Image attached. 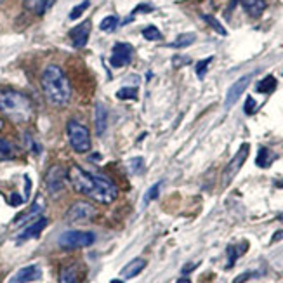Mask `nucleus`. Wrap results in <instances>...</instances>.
I'll return each instance as SVG.
<instances>
[{
	"instance_id": "obj_1",
	"label": "nucleus",
	"mask_w": 283,
	"mask_h": 283,
	"mask_svg": "<svg viewBox=\"0 0 283 283\" xmlns=\"http://www.w3.org/2000/svg\"><path fill=\"white\" fill-rule=\"evenodd\" d=\"M68 181L77 193L85 194L99 203H111L118 197V188L110 178L101 174H91L78 165H72L68 169Z\"/></svg>"
},
{
	"instance_id": "obj_2",
	"label": "nucleus",
	"mask_w": 283,
	"mask_h": 283,
	"mask_svg": "<svg viewBox=\"0 0 283 283\" xmlns=\"http://www.w3.org/2000/svg\"><path fill=\"white\" fill-rule=\"evenodd\" d=\"M42 91L50 104L63 108L72 99V83H69L66 73L58 64H49L42 72Z\"/></svg>"
},
{
	"instance_id": "obj_3",
	"label": "nucleus",
	"mask_w": 283,
	"mask_h": 283,
	"mask_svg": "<svg viewBox=\"0 0 283 283\" xmlns=\"http://www.w3.org/2000/svg\"><path fill=\"white\" fill-rule=\"evenodd\" d=\"M0 113L16 123H26L35 115L33 101L20 91L0 89Z\"/></svg>"
},
{
	"instance_id": "obj_4",
	"label": "nucleus",
	"mask_w": 283,
	"mask_h": 283,
	"mask_svg": "<svg viewBox=\"0 0 283 283\" xmlns=\"http://www.w3.org/2000/svg\"><path fill=\"white\" fill-rule=\"evenodd\" d=\"M66 136H68L69 145H72V148L77 153H87L92 148L89 129L78 122V120L72 118L66 123Z\"/></svg>"
},
{
	"instance_id": "obj_5",
	"label": "nucleus",
	"mask_w": 283,
	"mask_h": 283,
	"mask_svg": "<svg viewBox=\"0 0 283 283\" xmlns=\"http://www.w3.org/2000/svg\"><path fill=\"white\" fill-rule=\"evenodd\" d=\"M96 216H97V210L91 202L78 200L69 205L64 217H66L68 224H87V222H91Z\"/></svg>"
},
{
	"instance_id": "obj_6",
	"label": "nucleus",
	"mask_w": 283,
	"mask_h": 283,
	"mask_svg": "<svg viewBox=\"0 0 283 283\" xmlns=\"http://www.w3.org/2000/svg\"><path fill=\"white\" fill-rule=\"evenodd\" d=\"M96 242V235L92 231H78V229H72L66 231L59 236V247L73 250V249H85L91 247L92 243Z\"/></svg>"
},
{
	"instance_id": "obj_7",
	"label": "nucleus",
	"mask_w": 283,
	"mask_h": 283,
	"mask_svg": "<svg viewBox=\"0 0 283 283\" xmlns=\"http://www.w3.org/2000/svg\"><path fill=\"white\" fill-rule=\"evenodd\" d=\"M249 153H250V145H249V143H243V145L240 146V150L236 151V155L233 156V158H231L229 164L226 165L224 172H222V179H221L222 188L229 186L231 181L236 178V174H238L240 169L243 167L245 160L249 158Z\"/></svg>"
},
{
	"instance_id": "obj_8",
	"label": "nucleus",
	"mask_w": 283,
	"mask_h": 283,
	"mask_svg": "<svg viewBox=\"0 0 283 283\" xmlns=\"http://www.w3.org/2000/svg\"><path fill=\"white\" fill-rule=\"evenodd\" d=\"M68 179V170L63 165H52L45 174V188H47L49 194L58 197L64 191V184Z\"/></svg>"
},
{
	"instance_id": "obj_9",
	"label": "nucleus",
	"mask_w": 283,
	"mask_h": 283,
	"mask_svg": "<svg viewBox=\"0 0 283 283\" xmlns=\"http://www.w3.org/2000/svg\"><path fill=\"white\" fill-rule=\"evenodd\" d=\"M132 54H134V49H132L131 44H125V42L115 44L113 50H111V58H110L111 66L123 68V66H127V64H131Z\"/></svg>"
},
{
	"instance_id": "obj_10",
	"label": "nucleus",
	"mask_w": 283,
	"mask_h": 283,
	"mask_svg": "<svg viewBox=\"0 0 283 283\" xmlns=\"http://www.w3.org/2000/svg\"><path fill=\"white\" fill-rule=\"evenodd\" d=\"M250 78H252V73L250 75H245L242 78H238L233 85L229 87V91H228V94H226V99H224V108L226 110H229L231 106H233L236 101L242 97V94L245 92V89L249 87V83H250Z\"/></svg>"
},
{
	"instance_id": "obj_11",
	"label": "nucleus",
	"mask_w": 283,
	"mask_h": 283,
	"mask_svg": "<svg viewBox=\"0 0 283 283\" xmlns=\"http://www.w3.org/2000/svg\"><path fill=\"white\" fill-rule=\"evenodd\" d=\"M42 278V270L40 266H37V264H30V266H25L21 268L20 271L14 275L9 283H31V281H37Z\"/></svg>"
},
{
	"instance_id": "obj_12",
	"label": "nucleus",
	"mask_w": 283,
	"mask_h": 283,
	"mask_svg": "<svg viewBox=\"0 0 283 283\" xmlns=\"http://www.w3.org/2000/svg\"><path fill=\"white\" fill-rule=\"evenodd\" d=\"M91 21H83L80 23L78 26L73 28L72 31H69V39H72L73 45H75L77 49H82L87 45V42H89V35H91Z\"/></svg>"
},
{
	"instance_id": "obj_13",
	"label": "nucleus",
	"mask_w": 283,
	"mask_h": 283,
	"mask_svg": "<svg viewBox=\"0 0 283 283\" xmlns=\"http://www.w3.org/2000/svg\"><path fill=\"white\" fill-rule=\"evenodd\" d=\"M47 222L49 221L45 219V217H39V219H35L30 226H28V228H25L21 231V235L17 236V240H20V242H25V240L37 238V236H39L42 231H44L45 226H47Z\"/></svg>"
},
{
	"instance_id": "obj_14",
	"label": "nucleus",
	"mask_w": 283,
	"mask_h": 283,
	"mask_svg": "<svg viewBox=\"0 0 283 283\" xmlns=\"http://www.w3.org/2000/svg\"><path fill=\"white\" fill-rule=\"evenodd\" d=\"M94 127L97 136H103L108 127V111L101 103H96L94 108Z\"/></svg>"
},
{
	"instance_id": "obj_15",
	"label": "nucleus",
	"mask_w": 283,
	"mask_h": 283,
	"mask_svg": "<svg viewBox=\"0 0 283 283\" xmlns=\"http://www.w3.org/2000/svg\"><path fill=\"white\" fill-rule=\"evenodd\" d=\"M146 259H143V257H136V259H132L131 262L127 264V266L123 268L122 273H120V276L123 278V280H131V278L134 276H137L139 273H141L143 270L146 268Z\"/></svg>"
},
{
	"instance_id": "obj_16",
	"label": "nucleus",
	"mask_w": 283,
	"mask_h": 283,
	"mask_svg": "<svg viewBox=\"0 0 283 283\" xmlns=\"http://www.w3.org/2000/svg\"><path fill=\"white\" fill-rule=\"evenodd\" d=\"M80 281V270L78 264H68L59 271V283H78Z\"/></svg>"
},
{
	"instance_id": "obj_17",
	"label": "nucleus",
	"mask_w": 283,
	"mask_h": 283,
	"mask_svg": "<svg viewBox=\"0 0 283 283\" xmlns=\"http://www.w3.org/2000/svg\"><path fill=\"white\" fill-rule=\"evenodd\" d=\"M266 0H242V7L250 17H259L266 11Z\"/></svg>"
},
{
	"instance_id": "obj_18",
	"label": "nucleus",
	"mask_w": 283,
	"mask_h": 283,
	"mask_svg": "<svg viewBox=\"0 0 283 283\" xmlns=\"http://www.w3.org/2000/svg\"><path fill=\"white\" fill-rule=\"evenodd\" d=\"M56 0H25V7L37 16H42L54 6Z\"/></svg>"
},
{
	"instance_id": "obj_19",
	"label": "nucleus",
	"mask_w": 283,
	"mask_h": 283,
	"mask_svg": "<svg viewBox=\"0 0 283 283\" xmlns=\"http://www.w3.org/2000/svg\"><path fill=\"white\" fill-rule=\"evenodd\" d=\"M42 210H44V202H42V198L39 197V198H37V200H35L33 205L30 207V210H26L25 214L17 216V217H16V221H14V222H16V224H25V222H28L30 219H33V217L39 216Z\"/></svg>"
},
{
	"instance_id": "obj_20",
	"label": "nucleus",
	"mask_w": 283,
	"mask_h": 283,
	"mask_svg": "<svg viewBox=\"0 0 283 283\" xmlns=\"http://www.w3.org/2000/svg\"><path fill=\"white\" fill-rule=\"evenodd\" d=\"M247 249H249V243L247 242H242L240 245H229L228 247V268H233L235 266V262H236V259H238L240 256H243L245 252H247Z\"/></svg>"
},
{
	"instance_id": "obj_21",
	"label": "nucleus",
	"mask_w": 283,
	"mask_h": 283,
	"mask_svg": "<svg viewBox=\"0 0 283 283\" xmlns=\"http://www.w3.org/2000/svg\"><path fill=\"white\" fill-rule=\"evenodd\" d=\"M275 89H276V78L273 75H268L257 83V92H261V94H271Z\"/></svg>"
},
{
	"instance_id": "obj_22",
	"label": "nucleus",
	"mask_w": 283,
	"mask_h": 283,
	"mask_svg": "<svg viewBox=\"0 0 283 283\" xmlns=\"http://www.w3.org/2000/svg\"><path fill=\"white\" fill-rule=\"evenodd\" d=\"M194 39H197V37H194L193 33H183V35H179L178 39L172 42V44H170V47H175V49L188 47V45L193 44Z\"/></svg>"
},
{
	"instance_id": "obj_23",
	"label": "nucleus",
	"mask_w": 283,
	"mask_h": 283,
	"mask_svg": "<svg viewBox=\"0 0 283 283\" xmlns=\"http://www.w3.org/2000/svg\"><path fill=\"white\" fill-rule=\"evenodd\" d=\"M256 164H257V167H261V169H266V167H270L271 155H270V150H268V148H259Z\"/></svg>"
},
{
	"instance_id": "obj_24",
	"label": "nucleus",
	"mask_w": 283,
	"mask_h": 283,
	"mask_svg": "<svg viewBox=\"0 0 283 283\" xmlns=\"http://www.w3.org/2000/svg\"><path fill=\"white\" fill-rule=\"evenodd\" d=\"M14 156V148L9 141L6 139H0V162L2 160H7V158H12Z\"/></svg>"
},
{
	"instance_id": "obj_25",
	"label": "nucleus",
	"mask_w": 283,
	"mask_h": 283,
	"mask_svg": "<svg viewBox=\"0 0 283 283\" xmlns=\"http://www.w3.org/2000/svg\"><path fill=\"white\" fill-rule=\"evenodd\" d=\"M118 26V17L117 16H108V17H104L103 21H101V25H99V28L103 31H113L115 28Z\"/></svg>"
},
{
	"instance_id": "obj_26",
	"label": "nucleus",
	"mask_w": 283,
	"mask_h": 283,
	"mask_svg": "<svg viewBox=\"0 0 283 283\" xmlns=\"http://www.w3.org/2000/svg\"><path fill=\"white\" fill-rule=\"evenodd\" d=\"M203 20H205V21L208 23V25H210L212 28H214V30H216L219 35H222V37H226V35H228V31H226V28L222 26L221 23L217 21L214 16H208V14H205V16H203Z\"/></svg>"
},
{
	"instance_id": "obj_27",
	"label": "nucleus",
	"mask_w": 283,
	"mask_h": 283,
	"mask_svg": "<svg viewBox=\"0 0 283 283\" xmlns=\"http://www.w3.org/2000/svg\"><path fill=\"white\" fill-rule=\"evenodd\" d=\"M143 37H145L146 40H151V42H156L162 39V33L160 30L156 26H148L143 30Z\"/></svg>"
},
{
	"instance_id": "obj_28",
	"label": "nucleus",
	"mask_w": 283,
	"mask_h": 283,
	"mask_svg": "<svg viewBox=\"0 0 283 283\" xmlns=\"http://www.w3.org/2000/svg\"><path fill=\"white\" fill-rule=\"evenodd\" d=\"M118 99H136L137 97V89L136 87H123L117 92Z\"/></svg>"
},
{
	"instance_id": "obj_29",
	"label": "nucleus",
	"mask_w": 283,
	"mask_h": 283,
	"mask_svg": "<svg viewBox=\"0 0 283 283\" xmlns=\"http://www.w3.org/2000/svg\"><path fill=\"white\" fill-rule=\"evenodd\" d=\"M160 188H162V183H156V184H153V186L148 189L146 194H145V203H150L153 202L155 198H158V193H160Z\"/></svg>"
},
{
	"instance_id": "obj_30",
	"label": "nucleus",
	"mask_w": 283,
	"mask_h": 283,
	"mask_svg": "<svg viewBox=\"0 0 283 283\" xmlns=\"http://www.w3.org/2000/svg\"><path fill=\"white\" fill-rule=\"evenodd\" d=\"M89 0H83V2L80 4V6H75L72 9V12H69V20H78V17L82 16L83 12H85V9L89 7Z\"/></svg>"
},
{
	"instance_id": "obj_31",
	"label": "nucleus",
	"mask_w": 283,
	"mask_h": 283,
	"mask_svg": "<svg viewBox=\"0 0 283 283\" xmlns=\"http://www.w3.org/2000/svg\"><path fill=\"white\" fill-rule=\"evenodd\" d=\"M212 59H214V58H207V59H203V61H200V63L197 64V75L200 77V78L205 77V72H207L208 64L212 63Z\"/></svg>"
},
{
	"instance_id": "obj_32",
	"label": "nucleus",
	"mask_w": 283,
	"mask_h": 283,
	"mask_svg": "<svg viewBox=\"0 0 283 283\" xmlns=\"http://www.w3.org/2000/svg\"><path fill=\"white\" fill-rule=\"evenodd\" d=\"M256 110H257L256 101H254V97H252V96H249V97H247V101H245V106H243L245 115H254V113H256Z\"/></svg>"
},
{
	"instance_id": "obj_33",
	"label": "nucleus",
	"mask_w": 283,
	"mask_h": 283,
	"mask_svg": "<svg viewBox=\"0 0 283 283\" xmlns=\"http://www.w3.org/2000/svg\"><path fill=\"white\" fill-rule=\"evenodd\" d=\"M143 169H145V162H143V158H134L131 162V170L134 174H141Z\"/></svg>"
},
{
	"instance_id": "obj_34",
	"label": "nucleus",
	"mask_w": 283,
	"mask_h": 283,
	"mask_svg": "<svg viewBox=\"0 0 283 283\" xmlns=\"http://www.w3.org/2000/svg\"><path fill=\"white\" fill-rule=\"evenodd\" d=\"M252 276H256V273H254V271H245L240 276H236L233 280V283H245L249 280V278H252Z\"/></svg>"
},
{
	"instance_id": "obj_35",
	"label": "nucleus",
	"mask_w": 283,
	"mask_h": 283,
	"mask_svg": "<svg viewBox=\"0 0 283 283\" xmlns=\"http://www.w3.org/2000/svg\"><path fill=\"white\" fill-rule=\"evenodd\" d=\"M151 11H153V7H151V6H146V4H141V6H137V7L132 11L131 17H134V16H136V14H139V12H151Z\"/></svg>"
},
{
	"instance_id": "obj_36",
	"label": "nucleus",
	"mask_w": 283,
	"mask_h": 283,
	"mask_svg": "<svg viewBox=\"0 0 283 283\" xmlns=\"http://www.w3.org/2000/svg\"><path fill=\"white\" fill-rule=\"evenodd\" d=\"M20 203H23V198L17 197L16 193H12V197H11V205H20Z\"/></svg>"
},
{
	"instance_id": "obj_37",
	"label": "nucleus",
	"mask_w": 283,
	"mask_h": 283,
	"mask_svg": "<svg viewBox=\"0 0 283 283\" xmlns=\"http://www.w3.org/2000/svg\"><path fill=\"white\" fill-rule=\"evenodd\" d=\"M184 63H189V58H174L175 66H183Z\"/></svg>"
},
{
	"instance_id": "obj_38",
	"label": "nucleus",
	"mask_w": 283,
	"mask_h": 283,
	"mask_svg": "<svg viewBox=\"0 0 283 283\" xmlns=\"http://www.w3.org/2000/svg\"><path fill=\"white\" fill-rule=\"evenodd\" d=\"M280 240H283V229H281V231H276L275 236H273V238H271V243L280 242Z\"/></svg>"
},
{
	"instance_id": "obj_39",
	"label": "nucleus",
	"mask_w": 283,
	"mask_h": 283,
	"mask_svg": "<svg viewBox=\"0 0 283 283\" xmlns=\"http://www.w3.org/2000/svg\"><path fill=\"white\" fill-rule=\"evenodd\" d=\"M197 266H198V264H188V266H184V268H183V273H184V275H186L188 271L194 270V268H197Z\"/></svg>"
},
{
	"instance_id": "obj_40",
	"label": "nucleus",
	"mask_w": 283,
	"mask_h": 283,
	"mask_svg": "<svg viewBox=\"0 0 283 283\" xmlns=\"http://www.w3.org/2000/svg\"><path fill=\"white\" fill-rule=\"evenodd\" d=\"M175 283H191V280H189V278L184 276V278H179V280L175 281Z\"/></svg>"
},
{
	"instance_id": "obj_41",
	"label": "nucleus",
	"mask_w": 283,
	"mask_h": 283,
	"mask_svg": "<svg viewBox=\"0 0 283 283\" xmlns=\"http://www.w3.org/2000/svg\"><path fill=\"white\" fill-rule=\"evenodd\" d=\"M2 129H4V120L0 118V131H2Z\"/></svg>"
},
{
	"instance_id": "obj_42",
	"label": "nucleus",
	"mask_w": 283,
	"mask_h": 283,
	"mask_svg": "<svg viewBox=\"0 0 283 283\" xmlns=\"http://www.w3.org/2000/svg\"><path fill=\"white\" fill-rule=\"evenodd\" d=\"M276 186H278V188H283V181H280V183H276Z\"/></svg>"
},
{
	"instance_id": "obj_43",
	"label": "nucleus",
	"mask_w": 283,
	"mask_h": 283,
	"mask_svg": "<svg viewBox=\"0 0 283 283\" xmlns=\"http://www.w3.org/2000/svg\"><path fill=\"white\" fill-rule=\"evenodd\" d=\"M110 283H123V281L122 280H111Z\"/></svg>"
},
{
	"instance_id": "obj_44",
	"label": "nucleus",
	"mask_w": 283,
	"mask_h": 283,
	"mask_svg": "<svg viewBox=\"0 0 283 283\" xmlns=\"http://www.w3.org/2000/svg\"><path fill=\"white\" fill-rule=\"evenodd\" d=\"M0 2H2V0H0Z\"/></svg>"
}]
</instances>
